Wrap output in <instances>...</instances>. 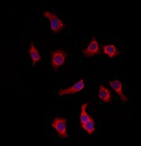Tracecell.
Returning a JSON list of instances; mask_svg holds the SVG:
<instances>
[{
  "instance_id": "cell-2",
  "label": "cell",
  "mask_w": 141,
  "mask_h": 146,
  "mask_svg": "<svg viewBox=\"0 0 141 146\" xmlns=\"http://www.w3.org/2000/svg\"><path fill=\"white\" fill-rule=\"evenodd\" d=\"M67 56L68 54L62 49H55L51 52L50 66L55 72L65 64Z\"/></svg>"
},
{
  "instance_id": "cell-5",
  "label": "cell",
  "mask_w": 141,
  "mask_h": 146,
  "mask_svg": "<svg viewBox=\"0 0 141 146\" xmlns=\"http://www.w3.org/2000/svg\"><path fill=\"white\" fill-rule=\"evenodd\" d=\"M85 88V82L84 79L81 78L77 82H75L73 85L65 89H61L58 90V95L60 97L72 95L77 94L81 92Z\"/></svg>"
},
{
  "instance_id": "cell-10",
  "label": "cell",
  "mask_w": 141,
  "mask_h": 146,
  "mask_svg": "<svg viewBox=\"0 0 141 146\" xmlns=\"http://www.w3.org/2000/svg\"><path fill=\"white\" fill-rule=\"evenodd\" d=\"M80 126L82 129L86 131L89 135H92L95 131V121L92 117L88 121L80 125Z\"/></svg>"
},
{
  "instance_id": "cell-4",
  "label": "cell",
  "mask_w": 141,
  "mask_h": 146,
  "mask_svg": "<svg viewBox=\"0 0 141 146\" xmlns=\"http://www.w3.org/2000/svg\"><path fill=\"white\" fill-rule=\"evenodd\" d=\"M81 52L85 58H92L101 53L98 41L95 36H93L88 46L82 49Z\"/></svg>"
},
{
  "instance_id": "cell-6",
  "label": "cell",
  "mask_w": 141,
  "mask_h": 146,
  "mask_svg": "<svg viewBox=\"0 0 141 146\" xmlns=\"http://www.w3.org/2000/svg\"><path fill=\"white\" fill-rule=\"evenodd\" d=\"M108 84L111 88L115 92V93L119 96L120 100L124 104L126 103L129 102V99L127 97L123 92V86L121 81L118 79L114 81H108Z\"/></svg>"
},
{
  "instance_id": "cell-9",
  "label": "cell",
  "mask_w": 141,
  "mask_h": 146,
  "mask_svg": "<svg viewBox=\"0 0 141 146\" xmlns=\"http://www.w3.org/2000/svg\"><path fill=\"white\" fill-rule=\"evenodd\" d=\"M103 52L111 59H113L120 54V51L116 46L112 44L106 45L102 46Z\"/></svg>"
},
{
  "instance_id": "cell-7",
  "label": "cell",
  "mask_w": 141,
  "mask_h": 146,
  "mask_svg": "<svg viewBox=\"0 0 141 146\" xmlns=\"http://www.w3.org/2000/svg\"><path fill=\"white\" fill-rule=\"evenodd\" d=\"M28 53L32 62V66L34 67L36 63L42 60V57L40 54L38 48L35 45L33 41H31L29 44V48L28 49Z\"/></svg>"
},
{
  "instance_id": "cell-3",
  "label": "cell",
  "mask_w": 141,
  "mask_h": 146,
  "mask_svg": "<svg viewBox=\"0 0 141 146\" xmlns=\"http://www.w3.org/2000/svg\"><path fill=\"white\" fill-rule=\"evenodd\" d=\"M67 124V119L59 117H55L51 123V127L55 130L58 137L61 139H67L69 138Z\"/></svg>"
},
{
  "instance_id": "cell-11",
  "label": "cell",
  "mask_w": 141,
  "mask_h": 146,
  "mask_svg": "<svg viewBox=\"0 0 141 146\" xmlns=\"http://www.w3.org/2000/svg\"><path fill=\"white\" fill-rule=\"evenodd\" d=\"M88 103H84L82 104L81 107V113L80 115V124H83L88 121L92 116L89 115L86 111V108L88 106Z\"/></svg>"
},
{
  "instance_id": "cell-1",
  "label": "cell",
  "mask_w": 141,
  "mask_h": 146,
  "mask_svg": "<svg viewBox=\"0 0 141 146\" xmlns=\"http://www.w3.org/2000/svg\"><path fill=\"white\" fill-rule=\"evenodd\" d=\"M43 15L49 22L50 29L53 33H58L66 28V25L64 21L56 14L50 11H45Z\"/></svg>"
},
{
  "instance_id": "cell-8",
  "label": "cell",
  "mask_w": 141,
  "mask_h": 146,
  "mask_svg": "<svg viewBox=\"0 0 141 146\" xmlns=\"http://www.w3.org/2000/svg\"><path fill=\"white\" fill-rule=\"evenodd\" d=\"M98 97L104 103H111L112 102V96L111 91L103 84L99 85Z\"/></svg>"
}]
</instances>
